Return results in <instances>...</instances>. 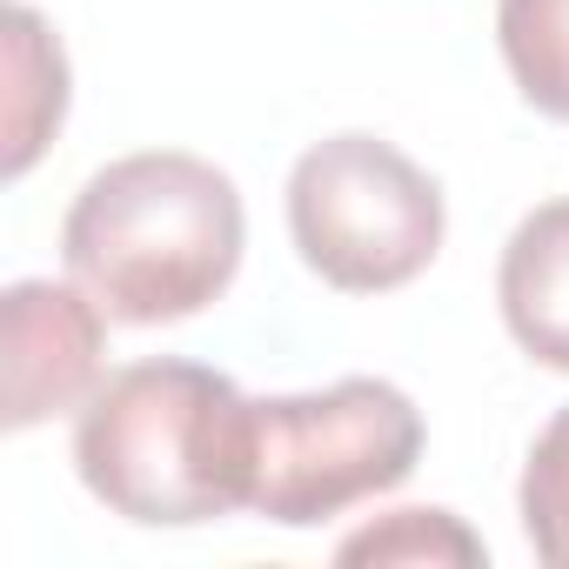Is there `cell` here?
I'll list each match as a JSON object with an SVG mask.
<instances>
[{
    "label": "cell",
    "instance_id": "cell-1",
    "mask_svg": "<svg viewBox=\"0 0 569 569\" xmlns=\"http://www.w3.org/2000/svg\"><path fill=\"white\" fill-rule=\"evenodd\" d=\"M248 248L241 188L181 148L121 154L74 194L61 261L108 309V322L161 329L228 296Z\"/></svg>",
    "mask_w": 569,
    "mask_h": 569
},
{
    "label": "cell",
    "instance_id": "cell-2",
    "mask_svg": "<svg viewBox=\"0 0 569 569\" xmlns=\"http://www.w3.org/2000/svg\"><path fill=\"white\" fill-rule=\"evenodd\" d=\"M74 469L121 522H221L254 496V402L201 362L114 369L74 422Z\"/></svg>",
    "mask_w": 569,
    "mask_h": 569
},
{
    "label": "cell",
    "instance_id": "cell-3",
    "mask_svg": "<svg viewBox=\"0 0 569 569\" xmlns=\"http://www.w3.org/2000/svg\"><path fill=\"white\" fill-rule=\"evenodd\" d=\"M449 208L429 168L382 134H329L289 174V241L342 296H389L442 254Z\"/></svg>",
    "mask_w": 569,
    "mask_h": 569
},
{
    "label": "cell",
    "instance_id": "cell-4",
    "mask_svg": "<svg viewBox=\"0 0 569 569\" xmlns=\"http://www.w3.org/2000/svg\"><path fill=\"white\" fill-rule=\"evenodd\" d=\"M416 462L422 409L382 376H349L316 396H261L248 509L281 529H322L342 509L409 482Z\"/></svg>",
    "mask_w": 569,
    "mask_h": 569
},
{
    "label": "cell",
    "instance_id": "cell-5",
    "mask_svg": "<svg viewBox=\"0 0 569 569\" xmlns=\"http://www.w3.org/2000/svg\"><path fill=\"white\" fill-rule=\"evenodd\" d=\"M101 356H108V309L68 281H14L0 296V422L14 436L88 409L101 389Z\"/></svg>",
    "mask_w": 569,
    "mask_h": 569
},
{
    "label": "cell",
    "instance_id": "cell-6",
    "mask_svg": "<svg viewBox=\"0 0 569 569\" xmlns=\"http://www.w3.org/2000/svg\"><path fill=\"white\" fill-rule=\"evenodd\" d=\"M496 302H502V329L516 336V349L569 376V194L516 221L496 261Z\"/></svg>",
    "mask_w": 569,
    "mask_h": 569
},
{
    "label": "cell",
    "instance_id": "cell-7",
    "mask_svg": "<svg viewBox=\"0 0 569 569\" xmlns=\"http://www.w3.org/2000/svg\"><path fill=\"white\" fill-rule=\"evenodd\" d=\"M8 174L21 181L68 121V54L34 8H8Z\"/></svg>",
    "mask_w": 569,
    "mask_h": 569
},
{
    "label": "cell",
    "instance_id": "cell-8",
    "mask_svg": "<svg viewBox=\"0 0 569 569\" xmlns=\"http://www.w3.org/2000/svg\"><path fill=\"white\" fill-rule=\"evenodd\" d=\"M496 41L516 94L536 114L569 121V0H496Z\"/></svg>",
    "mask_w": 569,
    "mask_h": 569
},
{
    "label": "cell",
    "instance_id": "cell-9",
    "mask_svg": "<svg viewBox=\"0 0 569 569\" xmlns=\"http://www.w3.org/2000/svg\"><path fill=\"white\" fill-rule=\"evenodd\" d=\"M522 536L549 569H569V402L542 422V436L529 442L522 462Z\"/></svg>",
    "mask_w": 569,
    "mask_h": 569
},
{
    "label": "cell",
    "instance_id": "cell-10",
    "mask_svg": "<svg viewBox=\"0 0 569 569\" xmlns=\"http://www.w3.org/2000/svg\"><path fill=\"white\" fill-rule=\"evenodd\" d=\"M482 536H469L449 509H396L356 536H342L336 562H482Z\"/></svg>",
    "mask_w": 569,
    "mask_h": 569
}]
</instances>
